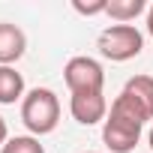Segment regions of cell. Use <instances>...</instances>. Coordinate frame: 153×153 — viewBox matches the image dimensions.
<instances>
[{
  "label": "cell",
  "instance_id": "cell-11",
  "mask_svg": "<svg viewBox=\"0 0 153 153\" xmlns=\"http://www.w3.org/2000/svg\"><path fill=\"white\" fill-rule=\"evenodd\" d=\"M105 0H96V3H81V0H75L72 3V9L75 12H81V15H99V12H105Z\"/></svg>",
  "mask_w": 153,
  "mask_h": 153
},
{
  "label": "cell",
  "instance_id": "cell-1",
  "mask_svg": "<svg viewBox=\"0 0 153 153\" xmlns=\"http://www.w3.org/2000/svg\"><path fill=\"white\" fill-rule=\"evenodd\" d=\"M141 129H144V120L132 108H126L120 99H114L111 111L102 123V141L111 153H132L141 138Z\"/></svg>",
  "mask_w": 153,
  "mask_h": 153
},
{
  "label": "cell",
  "instance_id": "cell-7",
  "mask_svg": "<svg viewBox=\"0 0 153 153\" xmlns=\"http://www.w3.org/2000/svg\"><path fill=\"white\" fill-rule=\"evenodd\" d=\"M27 51V36L18 24L0 21V66H12Z\"/></svg>",
  "mask_w": 153,
  "mask_h": 153
},
{
  "label": "cell",
  "instance_id": "cell-12",
  "mask_svg": "<svg viewBox=\"0 0 153 153\" xmlns=\"http://www.w3.org/2000/svg\"><path fill=\"white\" fill-rule=\"evenodd\" d=\"M6 141H9V129H6V120L0 117V147H3Z\"/></svg>",
  "mask_w": 153,
  "mask_h": 153
},
{
  "label": "cell",
  "instance_id": "cell-10",
  "mask_svg": "<svg viewBox=\"0 0 153 153\" xmlns=\"http://www.w3.org/2000/svg\"><path fill=\"white\" fill-rule=\"evenodd\" d=\"M0 153H45V147L39 144L36 135H15L0 147Z\"/></svg>",
  "mask_w": 153,
  "mask_h": 153
},
{
  "label": "cell",
  "instance_id": "cell-8",
  "mask_svg": "<svg viewBox=\"0 0 153 153\" xmlns=\"http://www.w3.org/2000/svg\"><path fill=\"white\" fill-rule=\"evenodd\" d=\"M24 96V75L15 66H0V105H15Z\"/></svg>",
  "mask_w": 153,
  "mask_h": 153
},
{
  "label": "cell",
  "instance_id": "cell-3",
  "mask_svg": "<svg viewBox=\"0 0 153 153\" xmlns=\"http://www.w3.org/2000/svg\"><path fill=\"white\" fill-rule=\"evenodd\" d=\"M96 48H99V54H102L105 60L126 63V60H132V57L141 54L144 36H141V30L132 27V24H111V27H105V30L99 33Z\"/></svg>",
  "mask_w": 153,
  "mask_h": 153
},
{
  "label": "cell",
  "instance_id": "cell-4",
  "mask_svg": "<svg viewBox=\"0 0 153 153\" xmlns=\"http://www.w3.org/2000/svg\"><path fill=\"white\" fill-rule=\"evenodd\" d=\"M63 78H66V87L72 93H102V87H105V69H102L99 60H93L87 54H78V57L66 60Z\"/></svg>",
  "mask_w": 153,
  "mask_h": 153
},
{
  "label": "cell",
  "instance_id": "cell-14",
  "mask_svg": "<svg viewBox=\"0 0 153 153\" xmlns=\"http://www.w3.org/2000/svg\"><path fill=\"white\" fill-rule=\"evenodd\" d=\"M147 144H150V150H153V129L147 132Z\"/></svg>",
  "mask_w": 153,
  "mask_h": 153
},
{
  "label": "cell",
  "instance_id": "cell-13",
  "mask_svg": "<svg viewBox=\"0 0 153 153\" xmlns=\"http://www.w3.org/2000/svg\"><path fill=\"white\" fill-rule=\"evenodd\" d=\"M147 33L153 36V3L147 6Z\"/></svg>",
  "mask_w": 153,
  "mask_h": 153
},
{
  "label": "cell",
  "instance_id": "cell-15",
  "mask_svg": "<svg viewBox=\"0 0 153 153\" xmlns=\"http://www.w3.org/2000/svg\"><path fill=\"white\" fill-rule=\"evenodd\" d=\"M87 153H93V150H87Z\"/></svg>",
  "mask_w": 153,
  "mask_h": 153
},
{
  "label": "cell",
  "instance_id": "cell-2",
  "mask_svg": "<svg viewBox=\"0 0 153 153\" xmlns=\"http://www.w3.org/2000/svg\"><path fill=\"white\" fill-rule=\"evenodd\" d=\"M21 123L39 138L57 129L60 123V99L54 90L48 87H33L24 99H21Z\"/></svg>",
  "mask_w": 153,
  "mask_h": 153
},
{
  "label": "cell",
  "instance_id": "cell-6",
  "mask_svg": "<svg viewBox=\"0 0 153 153\" xmlns=\"http://www.w3.org/2000/svg\"><path fill=\"white\" fill-rule=\"evenodd\" d=\"M69 111H72V117L78 120L81 126L105 123V117H108L105 93H72V99H69Z\"/></svg>",
  "mask_w": 153,
  "mask_h": 153
},
{
  "label": "cell",
  "instance_id": "cell-9",
  "mask_svg": "<svg viewBox=\"0 0 153 153\" xmlns=\"http://www.w3.org/2000/svg\"><path fill=\"white\" fill-rule=\"evenodd\" d=\"M144 9H147L144 0H111V3L105 6V15H111L117 24H129V21H135Z\"/></svg>",
  "mask_w": 153,
  "mask_h": 153
},
{
  "label": "cell",
  "instance_id": "cell-5",
  "mask_svg": "<svg viewBox=\"0 0 153 153\" xmlns=\"http://www.w3.org/2000/svg\"><path fill=\"white\" fill-rule=\"evenodd\" d=\"M117 99L132 108L144 123L153 120V78L150 75H135V78H129L123 84V90L117 93Z\"/></svg>",
  "mask_w": 153,
  "mask_h": 153
}]
</instances>
